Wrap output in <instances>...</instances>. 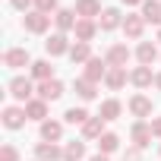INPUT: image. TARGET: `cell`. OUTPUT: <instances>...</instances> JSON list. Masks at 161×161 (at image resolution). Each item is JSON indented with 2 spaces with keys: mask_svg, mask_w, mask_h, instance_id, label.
I'll list each match as a JSON object with an SVG mask.
<instances>
[{
  "mask_svg": "<svg viewBox=\"0 0 161 161\" xmlns=\"http://www.w3.org/2000/svg\"><path fill=\"white\" fill-rule=\"evenodd\" d=\"M7 92H10L16 101H32V95H35L32 79H25V76H13V79H10V86H7Z\"/></svg>",
  "mask_w": 161,
  "mask_h": 161,
  "instance_id": "cell-1",
  "label": "cell"
},
{
  "mask_svg": "<svg viewBox=\"0 0 161 161\" xmlns=\"http://www.w3.org/2000/svg\"><path fill=\"white\" fill-rule=\"evenodd\" d=\"M22 25H25V32H32V35H44V32H47V25H51V16H47V13L32 10V13H25Z\"/></svg>",
  "mask_w": 161,
  "mask_h": 161,
  "instance_id": "cell-2",
  "label": "cell"
},
{
  "mask_svg": "<svg viewBox=\"0 0 161 161\" xmlns=\"http://www.w3.org/2000/svg\"><path fill=\"white\" fill-rule=\"evenodd\" d=\"M0 117H3V126H7V130H22L25 120H29V117H25V108H16V104H7Z\"/></svg>",
  "mask_w": 161,
  "mask_h": 161,
  "instance_id": "cell-3",
  "label": "cell"
},
{
  "mask_svg": "<svg viewBox=\"0 0 161 161\" xmlns=\"http://www.w3.org/2000/svg\"><path fill=\"white\" fill-rule=\"evenodd\" d=\"M3 63H7L10 69H22V66H32L35 60H32V54H29L25 47H10V51L3 54Z\"/></svg>",
  "mask_w": 161,
  "mask_h": 161,
  "instance_id": "cell-4",
  "label": "cell"
},
{
  "mask_svg": "<svg viewBox=\"0 0 161 161\" xmlns=\"http://www.w3.org/2000/svg\"><path fill=\"white\" fill-rule=\"evenodd\" d=\"M69 41H66V32H54L47 41H44V51L51 54V57H63V54H69Z\"/></svg>",
  "mask_w": 161,
  "mask_h": 161,
  "instance_id": "cell-5",
  "label": "cell"
},
{
  "mask_svg": "<svg viewBox=\"0 0 161 161\" xmlns=\"http://www.w3.org/2000/svg\"><path fill=\"white\" fill-rule=\"evenodd\" d=\"M117 25H123L120 10H117V7H104V10H101V16H98V29H101V32H114Z\"/></svg>",
  "mask_w": 161,
  "mask_h": 161,
  "instance_id": "cell-6",
  "label": "cell"
},
{
  "mask_svg": "<svg viewBox=\"0 0 161 161\" xmlns=\"http://www.w3.org/2000/svg\"><path fill=\"white\" fill-rule=\"evenodd\" d=\"M123 32H126V38H142V32H145V19H142V13H126L123 16Z\"/></svg>",
  "mask_w": 161,
  "mask_h": 161,
  "instance_id": "cell-7",
  "label": "cell"
},
{
  "mask_svg": "<svg viewBox=\"0 0 161 161\" xmlns=\"http://www.w3.org/2000/svg\"><path fill=\"white\" fill-rule=\"evenodd\" d=\"M63 95V82H60V79H47V82H38V98L41 101H57Z\"/></svg>",
  "mask_w": 161,
  "mask_h": 161,
  "instance_id": "cell-8",
  "label": "cell"
},
{
  "mask_svg": "<svg viewBox=\"0 0 161 161\" xmlns=\"http://www.w3.org/2000/svg\"><path fill=\"white\" fill-rule=\"evenodd\" d=\"M108 60H101V57H92L89 63H86V73H82V79H89V82H98V79H104L108 76Z\"/></svg>",
  "mask_w": 161,
  "mask_h": 161,
  "instance_id": "cell-9",
  "label": "cell"
},
{
  "mask_svg": "<svg viewBox=\"0 0 161 161\" xmlns=\"http://www.w3.org/2000/svg\"><path fill=\"white\" fill-rule=\"evenodd\" d=\"M130 139H133V145H136V148H145V145L152 142V123H145V120L133 123V130H130Z\"/></svg>",
  "mask_w": 161,
  "mask_h": 161,
  "instance_id": "cell-10",
  "label": "cell"
},
{
  "mask_svg": "<svg viewBox=\"0 0 161 161\" xmlns=\"http://www.w3.org/2000/svg\"><path fill=\"white\" fill-rule=\"evenodd\" d=\"M126 79H130L126 66H111V69H108V76H104V86H108L111 92H120V89L126 86Z\"/></svg>",
  "mask_w": 161,
  "mask_h": 161,
  "instance_id": "cell-11",
  "label": "cell"
},
{
  "mask_svg": "<svg viewBox=\"0 0 161 161\" xmlns=\"http://www.w3.org/2000/svg\"><path fill=\"white\" fill-rule=\"evenodd\" d=\"M104 60H108V66H126L130 63V47L126 44H111Z\"/></svg>",
  "mask_w": 161,
  "mask_h": 161,
  "instance_id": "cell-12",
  "label": "cell"
},
{
  "mask_svg": "<svg viewBox=\"0 0 161 161\" xmlns=\"http://www.w3.org/2000/svg\"><path fill=\"white\" fill-rule=\"evenodd\" d=\"M35 158L38 161H60L63 158V148L57 142H38L35 145Z\"/></svg>",
  "mask_w": 161,
  "mask_h": 161,
  "instance_id": "cell-13",
  "label": "cell"
},
{
  "mask_svg": "<svg viewBox=\"0 0 161 161\" xmlns=\"http://www.w3.org/2000/svg\"><path fill=\"white\" fill-rule=\"evenodd\" d=\"M73 32H76V41H89L92 44V38L98 35V19H79Z\"/></svg>",
  "mask_w": 161,
  "mask_h": 161,
  "instance_id": "cell-14",
  "label": "cell"
},
{
  "mask_svg": "<svg viewBox=\"0 0 161 161\" xmlns=\"http://www.w3.org/2000/svg\"><path fill=\"white\" fill-rule=\"evenodd\" d=\"M76 16L79 19H98L101 16V3H98V0H76Z\"/></svg>",
  "mask_w": 161,
  "mask_h": 161,
  "instance_id": "cell-15",
  "label": "cell"
},
{
  "mask_svg": "<svg viewBox=\"0 0 161 161\" xmlns=\"http://www.w3.org/2000/svg\"><path fill=\"white\" fill-rule=\"evenodd\" d=\"M25 117H29V120H38V123H44V120H47V101H41V98H32V101H25Z\"/></svg>",
  "mask_w": 161,
  "mask_h": 161,
  "instance_id": "cell-16",
  "label": "cell"
},
{
  "mask_svg": "<svg viewBox=\"0 0 161 161\" xmlns=\"http://www.w3.org/2000/svg\"><path fill=\"white\" fill-rule=\"evenodd\" d=\"M130 114H133V117H152V98L133 95V98H130Z\"/></svg>",
  "mask_w": 161,
  "mask_h": 161,
  "instance_id": "cell-17",
  "label": "cell"
},
{
  "mask_svg": "<svg viewBox=\"0 0 161 161\" xmlns=\"http://www.w3.org/2000/svg\"><path fill=\"white\" fill-rule=\"evenodd\" d=\"M130 82H133L136 89H148V86L155 82V76H152V66H136V69L130 73Z\"/></svg>",
  "mask_w": 161,
  "mask_h": 161,
  "instance_id": "cell-18",
  "label": "cell"
},
{
  "mask_svg": "<svg viewBox=\"0 0 161 161\" xmlns=\"http://www.w3.org/2000/svg\"><path fill=\"white\" fill-rule=\"evenodd\" d=\"M76 10H57L54 13V25L60 29V32H69V29H76Z\"/></svg>",
  "mask_w": 161,
  "mask_h": 161,
  "instance_id": "cell-19",
  "label": "cell"
},
{
  "mask_svg": "<svg viewBox=\"0 0 161 161\" xmlns=\"http://www.w3.org/2000/svg\"><path fill=\"white\" fill-rule=\"evenodd\" d=\"M136 57H139V66H152V63L158 60V47H155L152 41H142V44L136 47Z\"/></svg>",
  "mask_w": 161,
  "mask_h": 161,
  "instance_id": "cell-20",
  "label": "cell"
},
{
  "mask_svg": "<svg viewBox=\"0 0 161 161\" xmlns=\"http://www.w3.org/2000/svg\"><path fill=\"white\" fill-rule=\"evenodd\" d=\"M104 123H108L104 117H89L86 126H82V136H86V139H101V136H104Z\"/></svg>",
  "mask_w": 161,
  "mask_h": 161,
  "instance_id": "cell-21",
  "label": "cell"
},
{
  "mask_svg": "<svg viewBox=\"0 0 161 161\" xmlns=\"http://www.w3.org/2000/svg\"><path fill=\"white\" fill-rule=\"evenodd\" d=\"M41 139H44V142H60V139H63V123L44 120V123H41Z\"/></svg>",
  "mask_w": 161,
  "mask_h": 161,
  "instance_id": "cell-22",
  "label": "cell"
},
{
  "mask_svg": "<svg viewBox=\"0 0 161 161\" xmlns=\"http://www.w3.org/2000/svg\"><path fill=\"white\" fill-rule=\"evenodd\" d=\"M69 60H73V63H89V60H92V44H89V41H76V44L69 47Z\"/></svg>",
  "mask_w": 161,
  "mask_h": 161,
  "instance_id": "cell-23",
  "label": "cell"
},
{
  "mask_svg": "<svg viewBox=\"0 0 161 161\" xmlns=\"http://www.w3.org/2000/svg\"><path fill=\"white\" fill-rule=\"evenodd\" d=\"M142 19L152 22V25H161V3L158 0H145L142 3Z\"/></svg>",
  "mask_w": 161,
  "mask_h": 161,
  "instance_id": "cell-24",
  "label": "cell"
},
{
  "mask_svg": "<svg viewBox=\"0 0 161 161\" xmlns=\"http://www.w3.org/2000/svg\"><path fill=\"white\" fill-rule=\"evenodd\" d=\"M86 158V142H66L63 145V161H82Z\"/></svg>",
  "mask_w": 161,
  "mask_h": 161,
  "instance_id": "cell-25",
  "label": "cell"
},
{
  "mask_svg": "<svg viewBox=\"0 0 161 161\" xmlns=\"http://www.w3.org/2000/svg\"><path fill=\"white\" fill-rule=\"evenodd\" d=\"M32 76L38 79V82L54 79V66H51V60H35V63H32Z\"/></svg>",
  "mask_w": 161,
  "mask_h": 161,
  "instance_id": "cell-26",
  "label": "cell"
},
{
  "mask_svg": "<svg viewBox=\"0 0 161 161\" xmlns=\"http://www.w3.org/2000/svg\"><path fill=\"white\" fill-rule=\"evenodd\" d=\"M120 111H123V104H120L117 98H108V101H101L98 117H104V120H117V117H120Z\"/></svg>",
  "mask_w": 161,
  "mask_h": 161,
  "instance_id": "cell-27",
  "label": "cell"
},
{
  "mask_svg": "<svg viewBox=\"0 0 161 161\" xmlns=\"http://www.w3.org/2000/svg\"><path fill=\"white\" fill-rule=\"evenodd\" d=\"M117 148H120V136H117V133H104V136L98 139V152H101V155H114Z\"/></svg>",
  "mask_w": 161,
  "mask_h": 161,
  "instance_id": "cell-28",
  "label": "cell"
},
{
  "mask_svg": "<svg viewBox=\"0 0 161 161\" xmlns=\"http://www.w3.org/2000/svg\"><path fill=\"white\" fill-rule=\"evenodd\" d=\"M89 117H92V114H89L86 108H69V111L63 114V120H66V123H73V126H86V120H89Z\"/></svg>",
  "mask_w": 161,
  "mask_h": 161,
  "instance_id": "cell-29",
  "label": "cell"
},
{
  "mask_svg": "<svg viewBox=\"0 0 161 161\" xmlns=\"http://www.w3.org/2000/svg\"><path fill=\"white\" fill-rule=\"evenodd\" d=\"M76 95L82 101H92L98 95V89H95V82H89V79H76Z\"/></svg>",
  "mask_w": 161,
  "mask_h": 161,
  "instance_id": "cell-30",
  "label": "cell"
},
{
  "mask_svg": "<svg viewBox=\"0 0 161 161\" xmlns=\"http://www.w3.org/2000/svg\"><path fill=\"white\" fill-rule=\"evenodd\" d=\"M0 161H19V152H16V145H0Z\"/></svg>",
  "mask_w": 161,
  "mask_h": 161,
  "instance_id": "cell-31",
  "label": "cell"
},
{
  "mask_svg": "<svg viewBox=\"0 0 161 161\" xmlns=\"http://www.w3.org/2000/svg\"><path fill=\"white\" fill-rule=\"evenodd\" d=\"M35 10L51 16V13H57V0H35Z\"/></svg>",
  "mask_w": 161,
  "mask_h": 161,
  "instance_id": "cell-32",
  "label": "cell"
},
{
  "mask_svg": "<svg viewBox=\"0 0 161 161\" xmlns=\"http://www.w3.org/2000/svg\"><path fill=\"white\" fill-rule=\"evenodd\" d=\"M123 161H142V148H136V145L126 148V152H123Z\"/></svg>",
  "mask_w": 161,
  "mask_h": 161,
  "instance_id": "cell-33",
  "label": "cell"
},
{
  "mask_svg": "<svg viewBox=\"0 0 161 161\" xmlns=\"http://www.w3.org/2000/svg\"><path fill=\"white\" fill-rule=\"evenodd\" d=\"M152 136L161 139V117H152Z\"/></svg>",
  "mask_w": 161,
  "mask_h": 161,
  "instance_id": "cell-34",
  "label": "cell"
},
{
  "mask_svg": "<svg viewBox=\"0 0 161 161\" xmlns=\"http://www.w3.org/2000/svg\"><path fill=\"white\" fill-rule=\"evenodd\" d=\"M10 3H13L16 10H29V3H35V0H10Z\"/></svg>",
  "mask_w": 161,
  "mask_h": 161,
  "instance_id": "cell-35",
  "label": "cell"
},
{
  "mask_svg": "<svg viewBox=\"0 0 161 161\" xmlns=\"http://www.w3.org/2000/svg\"><path fill=\"white\" fill-rule=\"evenodd\" d=\"M89 161H111V158H108V155H101V152H98V155H92V158H89Z\"/></svg>",
  "mask_w": 161,
  "mask_h": 161,
  "instance_id": "cell-36",
  "label": "cell"
},
{
  "mask_svg": "<svg viewBox=\"0 0 161 161\" xmlns=\"http://www.w3.org/2000/svg\"><path fill=\"white\" fill-rule=\"evenodd\" d=\"M123 3L126 7H136V3H145V0H123Z\"/></svg>",
  "mask_w": 161,
  "mask_h": 161,
  "instance_id": "cell-37",
  "label": "cell"
},
{
  "mask_svg": "<svg viewBox=\"0 0 161 161\" xmlns=\"http://www.w3.org/2000/svg\"><path fill=\"white\" fill-rule=\"evenodd\" d=\"M155 86H158V89H161V73H158V76H155Z\"/></svg>",
  "mask_w": 161,
  "mask_h": 161,
  "instance_id": "cell-38",
  "label": "cell"
},
{
  "mask_svg": "<svg viewBox=\"0 0 161 161\" xmlns=\"http://www.w3.org/2000/svg\"><path fill=\"white\" fill-rule=\"evenodd\" d=\"M158 41H161V29H158Z\"/></svg>",
  "mask_w": 161,
  "mask_h": 161,
  "instance_id": "cell-39",
  "label": "cell"
},
{
  "mask_svg": "<svg viewBox=\"0 0 161 161\" xmlns=\"http://www.w3.org/2000/svg\"><path fill=\"white\" fill-rule=\"evenodd\" d=\"M35 161H38V158H35Z\"/></svg>",
  "mask_w": 161,
  "mask_h": 161,
  "instance_id": "cell-40",
  "label": "cell"
}]
</instances>
